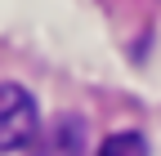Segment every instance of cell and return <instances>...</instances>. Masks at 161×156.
Instances as JSON below:
<instances>
[{"label":"cell","mask_w":161,"mask_h":156,"mask_svg":"<svg viewBox=\"0 0 161 156\" xmlns=\"http://www.w3.org/2000/svg\"><path fill=\"white\" fill-rule=\"evenodd\" d=\"M98 156H152V152H148V138H143V134L125 129V134H112V138L98 147Z\"/></svg>","instance_id":"obj_3"},{"label":"cell","mask_w":161,"mask_h":156,"mask_svg":"<svg viewBox=\"0 0 161 156\" xmlns=\"http://www.w3.org/2000/svg\"><path fill=\"white\" fill-rule=\"evenodd\" d=\"M36 134V98L23 85H0V152L27 147Z\"/></svg>","instance_id":"obj_1"},{"label":"cell","mask_w":161,"mask_h":156,"mask_svg":"<svg viewBox=\"0 0 161 156\" xmlns=\"http://www.w3.org/2000/svg\"><path fill=\"white\" fill-rule=\"evenodd\" d=\"M31 156H90V125L80 116H54L31 138Z\"/></svg>","instance_id":"obj_2"}]
</instances>
